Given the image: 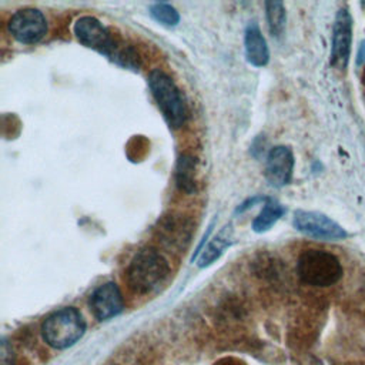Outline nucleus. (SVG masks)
Instances as JSON below:
<instances>
[{
    "instance_id": "9b49d317",
    "label": "nucleus",
    "mask_w": 365,
    "mask_h": 365,
    "mask_svg": "<svg viewBox=\"0 0 365 365\" xmlns=\"http://www.w3.org/2000/svg\"><path fill=\"white\" fill-rule=\"evenodd\" d=\"M123 295L115 282H106L97 287L90 297V309L98 321L114 318L123 311Z\"/></svg>"
},
{
    "instance_id": "f3484780",
    "label": "nucleus",
    "mask_w": 365,
    "mask_h": 365,
    "mask_svg": "<svg viewBox=\"0 0 365 365\" xmlns=\"http://www.w3.org/2000/svg\"><path fill=\"white\" fill-rule=\"evenodd\" d=\"M151 17L167 27H174L180 21L178 11L168 3H154L150 7Z\"/></svg>"
},
{
    "instance_id": "a211bd4d",
    "label": "nucleus",
    "mask_w": 365,
    "mask_h": 365,
    "mask_svg": "<svg viewBox=\"0 0 365 365\" xmlns=\"http://www.w3.org/2000/svg\"><path fill=\"white\" fill-rule=\"evenodd\" d=\"M0 359H1V365H11L13 361V351L11 346L9 345V342L6 339L1 341V349H0Z\"/></svg>"
},
{
    "instance_id": "dca6fc26",
    "label": "nucleus",
    "mask_w": 365,
    "mask_h": 365,
    "mask_svg": "<svg viewBox=\"0 0 365 365\" xmlns=\"http://www.w3.org/2000/svg\"><path fill=\"white\" fill-rule=\"evenodd\" d=\"M265 14L268 29L272 37H281L285 30L287 13L282 1H265Z\"/></svg>"
},
{
    "instance_id": "f8f14e48",
    "label": "nucleus",
    "mask_w": 365,
    "mask_h": 365,
    "mask_svg": "<svg viewBox=\"0 0 365 365\" xmlns=\"http://www.w3.org/2000/svg\"><path fill=\"white\" fill-rule=\"evenodd\" d=\"M245 57L255 67H264L269 61V50L257 23H250L244 36Z\"/></svg>"
},
{
    "instance_id": "20e7f679",
    "label": "nucleus",
    "mask_w": 365,
    "mask_h": 365,
    "mask_svg": "<svg viewBox=\"0 0 365 365\" xmlns=\"http://www.w3.org/2000/svg\"><path fill=\"white\" fill-rule=\"evenodd\" d=\"M148 87L168 125L180 128L187 121L188 107L173 78L163 70H153L148 74Z\"/></svg>"
},
{
    "instance_id": "f03ea898",
    "label": "nucleus",
    "mask_w": 365,
    "mask_h": 365,
    "mask_svg": "<svg viewBox=\"0 0 365 365\" xmlns=\"http://www.w3.org/2000/svg\"><path fill=\"white\" fill-rule=\"evenodd\" d=\"M170 274L167 259L153 247L137 251L127 268V281L133 291L147 294L164 282Z\"/></svg>"
},
{
    "instance_id": "2eb2a0df",
    "label": "nucleus",
    "mask_w": 365,
    "mask_h": 365,
    "mask_svg": "<svg viewBox=\"0 0 365 365\" xmlns=\"http://www.w3.org/2000/svg\"><path fill=\"white\" fill-rule=\"evenodd\" d=\"M285 212L284 205H281L277 200L267 197L264 201V207L259 214L252 221V230L255 232L268 231Z\"/></svg>"
},
{
    "instance_id": "0eeeda50",
    "label": "nucleus",
    "mask_w": 365,
    "mask_h": 365,
    "mask_svg": "<svg viewBox=\"0 0 365 365\" xmlns=\"http://www.w3.org/2000/svg\"><path fill=\"white\" fill-rule=\"evenodd\" d=\"M10 34L20 43H38L47 33V21L44 14L33 7L17 10L9 20Z\"/></svg>"
},
{
    "instance_id": "7ed1b4c3",
    "label": "nucleus",
    "mask_w": 365,
    "mask_h": 365,
    "mask_svg": "<svg viewBox=\"0 0 365 365\" xmlns=\"http://www.w3.org/2000/svg\"><path fill=\"white\" fill-rule=\"evenodd\" d=\"M297 274L308 285L329 287L342 278L344 269L341 261L334 254L319 248H309L299 254Z\"/></svg>"
},
{
    "instance_id": "412c9836",
    "label": "nucleus",
    "mask_w": 365,
    "mask_h": 365,
    "mask_svg": "<svg viewBox=\"0 0 365 365\" xmlns=\"http://www.w3.org/2000/svg\"><path fill=\"white\" fill-rule=\"evenodd\" d=\"M361 78H362V83L365 84V67H364V71H362V77H361Z\"/></svg>"
},
{
    "instance_id": "ddd939ff",
    "label": "nucleus",
    "mask_w": 365,
    "mask_h": 365,
    "mask_svg": "<svg viewBox=\"0 0 365 365\" xmlns=\"http://www.w3.org/2000/svg\"><path fill=\"white\" fill-rule=\"evenodd\" d=\"M232 240V230L231 225H225L200 252L198 265L201 268L211 265L214 261H217L222 252L230 247Z\"/></svg>"
},
{
    "instance_id": "9d476101",
    "label": "nucleus",
    "mask_w": 365,
    "mask_h": 365,
    "mask_svg": "<svg viewBox=\"0 0 365 365\" xmlns=\"http://www.w3.org/2000/svg\"><path fill=\"white\" fill-rule=\"evenodd\" d=\"M294 170V154L289 147L277 145L271 148L265 160V178L269 185L281 188L289 184Z\"/></svg>"
},
{
    "instance_id": "aec40b11",
    "label": "nucleus",
    "mask_w": 365,
    "mask_h": 365,
    "mask_svg": "<svg viewBox=\"0 0 365 365\" xmlns=\"http://www.w3.org/2000/svg\"><path fill=\"white\" fill-rule=\"evenodd\" d=\"M365 61V40L361 43L359 50H358V57H356V64H362Z\"/></svg>"
},
{
    "instance_id": "f257e3e1",
    "label": "nucleus",
    "mask_w": 365,
    "mask_h": 365,
    "mask_svg": "<svg viewBox=\"0 0 365 365\" xmlns=\"http://www.w3.org/2000/svg\"><path fill=\"white\" fill-rule=\"evenodd\" d=\"M74 34L77 40L93 48L117 64L128 68L138 67V56L137 53L127 44L121 43L118 37H114L113 33L103 26L100 20L93 16H83L74 23Z\"/></svg>"
},
{
    "instance_id": "423d86ee",
    "label": "nucleus",
    "mask_w": 365,
    "mask_h": 365,
    "mask_svg": "<svg viewBox=\"0 0 365 365\" xmlns=\"http://www.w3.org/2000/svg\"><path fill=\"white\" fill-rule=\"evenodd\" d=\"M292 222L299 232L317 240L338 241L348 237V232L336 221L318 211L297 210Z\"/></svg>"
},
{
    "instance_id": "6ab92c4d",
    "label": "nucleus",
    "mask_w": 365,
    "mask_h": 365,
    "mask_svg": "<svg viewBox=\"0 0 365 365\" xmlns=\"http://www.w3.org/2000/svg\"><path fill=\"white\" fill-rule=\"evenodd\" d=\"M265 198H267V197H259V195L250 197V198H247L244 202H241V204L237 207L235 212H244L245 210H248L250 207H252L255 202H258V201H265Z\"/></svg>"
},
{
    "instance_id": "39448f33",
    "label": "nucleus",
    "mask_w": 365,
    "mask_h": 365,
    "mask_svg": "<svg viewBox=\"0 0 365 365\" xmlns=\"http://www.w3.org/2000/svg\"><path fill=\"white\" fill-rule=\"evenodd\" d=\"M86 321L74 307H66L50 314L41 325L44 341L56 349L74 345L83 336Z\"/></svg>"
},
{
    "instance_id": "6e6552de",
    "label": "nucleus",
    "mask_w": 365,
    "mask_h": 365,
    "mask_svg": "<svg viewBox=\"0 0 365 365\" xmlns=\"http://www.w3.org/2000/svg\"><path fill=\"white\" fill-rule=\"evenodd\" d=\"M157 240L171 250H184L192 237V221L182 214L163 215L155 225Z\"/></svg>"
},
{
    "instance_id": "1a4fd4ad",
    "label": "nucleus",
    "mask_w": 365,
    "mask_h": 365,
    "mask_svg": "<svg viewBox=\"0 0 365 365\" xmlns=\"http://www.w3.org/2000/svg\"><path fill=\"white\" fill-rule=\"evenodd\" d=\"M352 44V17L346 9H339L332 29L331 64L344 70L348 64Z\"/></svg>"
},
{
    "instance_id": "4468645a",
    "label": "nucleus",
    "mask_w": 365,
    "mask_h": 365,
    "mask_svg": "<svg viewBox=\"0 0 365 365\" xmlns=\"http://www.w3.org/2000/svg\"><path fill=\"white\" fill-rule=\"evenodd\" d=\"M175 185L181 192L194 194L197 191V181H195V158L190 154L180 155L177 165H175Z\"/></svg>"
}]
</instances>
